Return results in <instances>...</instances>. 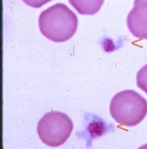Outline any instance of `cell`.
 Here are the masks:
<instances>
[{
	"instance_id": "cell-5",
	"label": "cell",
	"mask_w": 147,
	"mask_h": 149,
	"mask_svg": "<svg viewBox=\"0 0 147 149\" xmlns=\"http://www.w3.org/2000/svg\"><path fill=\"white\" fill-rule=\"evenodd\" d=\"M76 11L83 15H93L100 10L104 0H69Z\"/></svg>"
},
{
	"instance_id": "cell-2",
	"label": "cell",
	"mask_w": 147,
	"mask_h": 149,
	"mask_svg": "<svg viewBox=\"0 0 147 149\" xmlns=\"http://www.w3.org/2000/svg\"><path fill=\"white\" fill-rule=\"evenodd\" d=\"M110 113L120 125L137 126L146 116V100L134 91H121L111 101Z\"/></svg>"
},
{
	"instance_id": "cell-8",
	"label": "cell",
	"mask_w": 147,
	"mask_h": 149,
	"mask_svg": "<svg viewBox=\"0 0 147 149\" xmlns=\"http://www.w3.org/2000/svg\"><path fill=\"white\" fill-rule=\"evenodd\" d=\"M134 3H147V0H135Z\"/></svg>"
},
{
	"instance_id": "cell-4",
	"label": "cell",
	"mask_w": 147,
	"mask_h": 149,
	"mask_svg": "<svg viewBox=\"0 0 147 149\" xmlns=\"http://www.w3.org/2000/svg\"><path fill=\"white\" fill-rule=\"evenodd\" d=\"M131 33L138 39H147V3H134L126 18Z\"/></svg>"
},
{
	"instance_id": "cell-3",
	"label": "cell",
	"mask_w": 147,
	"mask_h": 149,
	"mask_svg": "<svg viewBox=\"0 0 147 149\" xmlns=\"http://www.w3.org/2000/svg\"><path fill=\"white\" fill-rule=\"evenodd\" d=\"M73 128V122L68 115L61 112L51 111L40 119L37 133L43 143L55 148L68 140Z\"/></svg>"
},
{
	"instance_id": "cell-1",
	"label": "cell",
	"mask_w": 147,
	"mask_h": 149,
	"mask_svg": "<svg viewBox=\"0 0 147 149\" xmlns=\"http://www.w3.org/2000/svg\"><path fill=\"white\" fill-rule=\"evenodd\" d=\"M39 28L43 36L55 42H65L74 35L78 18L64 3H56L41 13Z\"/></svg>"
},
{
	"instance_id": "cell-7",
	"label": "cell",
	"mask_w": 147,
	"mask_h": 149,
	"mask_svg": "<svg viewBox=\"0 0 147 149\" xmlns=\"http://www.w3.org/2000/svg\"><path fill=\"white\" fill-rule=\"evenodd\" d=\"M26 4L32 8H41L44 4L47 3L52 0H22Z\"/></svg>"
},
{
	"instance_id": "cell-6",
	"label": "cell",
	"mask_w": 147,
	"mask_h": 149,
	"mask_svg": "<svg viewBox=\"0 0 147 149\" xmlns=\"http://www.w3.org/2000/svg\"><path fill=\"white\" fill-rule=\"evenodd\" d=\"M137 86L147 94V64L138 71L137 74Z\"/></svg>"
}]
</instances>
